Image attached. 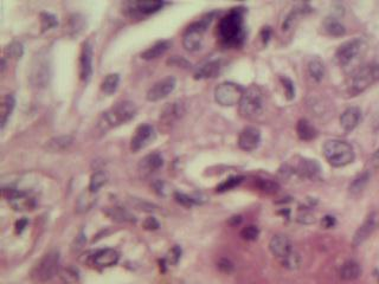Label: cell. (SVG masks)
<instances>
[{
  "label": "cell",
  "instance_id": "cell-33",
  "mask_svg": "<svg viewBox=\"0 0 379 284\" xmlns=\"http://www.w3.org/2000/svg\"><path fill=\"white\" fill-rule=\"evenodd\" d=\"M119 82H120V77L117 73H109V75H107L106 77L103 78V81L101 83L102 91L108 93V95L115 92L117 86H119Z\"/></svg>",
  "mask_w": 379,
  "mask_h": 284
},
{
  "label": "cell",
  "instance_id": "cell-28",
  "mask_svg": "<svg viewBox=\"0 0 379 284\" xmlns=\"http://www.w3.org/2000/svg\"><path fill=\"white\" fill-rule=\"evenodd\" d=\"M164 160L162 155L158 154V153H153L145 156L140 162V168L142 172H154V170L159 169L163 166Z\"/></svg>",
  "mask_w": 379,
  "mask_h": 284
},
{
  "label": "cell",
  "instance_id": "cell-41",
  "mask_svg": "<svg viewBox=\"0 0 379 284\" xmlns=\"http://www.w3.org/2000/svg\"><path fill=\"white\" fill-rule=\"evenodd\" d=\"M258 235H260V230H258V227L255 225H249V226L244 227L242 231H241V236H242V238L246 240H249V242H251V240H256Z\"/></svg>",
  "mask_w": 379,
  "mask_h": 284
},
{
  "label": "cell",
  "instance_id": "cell-37",
  "mask_svg": "<svg viewBox=\"0 0 379 284\" xmlns=\"http://www.w3.org/2000/svg\"><path fill=\"white\" fill-rule=\"evenodd\" d=\"M256 186L258 190L266 193H275L278 190V183L269 179H257Z\"/></svg>",
  "mask_w": 379,
  "mask_h": 284
},
{
  "label": "cell",
  "instance_id": "cell-16",
  "mask_svg": "<svg viewBox=\"0 0 379 284\" xmlns=\"http://www.w3.org/2000/svg\"><path fill=\"white\" fill-rule=\"evenodd\" d=\"M361 119V112L357 107L347 108L340 116V125L345 132H352L359 125Z\"/></svg>",
  "mask_w": 379,
  "mask_h": 284
},
{
  "label": "cell",
  "instance_id": "cell-32",
  "mask_svg": "<svg viewBox=\"0 0 379 284\" xmlns=\"http://www.w3.org/2000/svg\"><path fill=\"white\" fill-rule=\"evenodd\" d=\"M95 193L90 192L89 190L87 192H83L81 196H80L79 200H77V211L79 212H86L88 210L92 209V206L94 205V203L96 202L95 197H94Z\"/></svg>",
  "mask_w": 379,
  "mask_h": 284
},
{
  "label": "cell",
  "instance_id": "cell-42",
  "mask_svg": "<svg viewBox=\"0 0 379 284\" xmlns=\"http://www.w3.org/2000/svg\"><path fill=\"white\" fill-rule=\"evenodd\" d=\"M282 263L286 268L293 270V269L298 268V265H300V263H301V258L296 252L293 251L290 255H288L286 258L282 259Z\"/></svg>",
  "mask_w": 379,
  "mask_h": 284
},
{
  "label": "cell",
  "instance_id": "cell-8",
  "mask_svg": "<svg viewBox=\"0 0 379 284\" xmlns=\"http://www.w3.org/2000/svg\"><path fill=\"white\" fill-rule=\"evenodd\" d=\"M365 46L366 45H365L364 41L359 38L345 42L344 44L339 46L337 52H335V59L341 66H346L363 53Z\"/></svg>",
  "mask_w": 379,
  "mask_h": 284
},
{
  "label": "cell",
  "instance_id": "cell-44",
  "mask_svg": "<svg viewBox=\"0 0 379 284\" xmlns=\"http://www.w3.org/2000/svg\"><path fill=\"white\" fill-rule=\"evenodd\" d=\"M176 200L179 204H182V205L187 206V207L197 203V200L192 199L191 197L186 196V195H183V193H176Z\"/></svg>",
  "mask_w": 379,
  "mask_h": 284
},
{
  "label": "cell",
  "instance_id": "cell-45",
  "mask_svg": "<svg viewBox=\"0 0 379 284\" xmlns=\"http://www.w3.org/2000/svg\"><path fill=\"white\" fill-rule=\"evenodd\" d=\"M132 204H133V206H135L137 210H142V211H146V212L154 211V209H153L154 206L152 205V204L141 202V200H133Z\"/></svg>",
  "mask_w": 379,
  "mask_h": 284
},
{
  "label": "cell",
  "instance_id": "cell-19",
  "mask_svg": "<svg viewBox=\"0 0 379 284\" xmlns=\"http://www.w3.org/2000/svg\"><path fill=\"white\" fill-rule=\"evenodd\" d=\"M119 253L114 249L100 250L94 256V262L99 266H112L119 262Z\"/></svg>",
  "mask_w": 379,
  "mask_h": 284
},
{
  "label": "cell",
  "instance_id": "cell-39",
  "mask_svg": "<svg viewBox=\"0 0 379 284\" xmlns=\"http://www.w3.org/2000/svg\"><path fill=\"white\" fill-rule=\"evenodd\" d=\"M56 25H57V19L55 16H52L51 13H48V12L41 13V26H42L43 31H46V30L51 29Z\"/></svg>",
  "mask_w": 379,
  "mask_h": 284
},
{
  "label": "cell",
  "instance_id": "cell-17",
  "mask_svg": "<svg viewBox=\"0 0 379 284\" xmlns=\"http://www.w3.org/2000/svg\"><path fill=\"white\" fill-rule=\"evenodd\" d=\"M294 170L307 178H314L320 173V165L315 160L300 158L295 162Z\"/></svg>",
  "mask_w": 379,
  "mask_h": 284
},
{
  "label": "cell",
  "instance_id": "cell-29",
  "mask_svg": "<svg viewBox=\"0 0 379 284\" xmlns=\"http://www.w3.org/2000/svg\"><path fill=\"white\" fill-rule=\"evenodd\" d=\"M361 273L360 265L354 260H347L340 269V276L345 280H353L358 278Z\"/></svg>",
  "mask_w": 379,
  "mask_h": 284
},
{
  "label": "cell",
  "instance_id": "cell-40",
  "mask_svg": "<svg viewBox=\"0 0 379 284\" xmlns=\"http://www.w3.org/2000/svg\"><path fill=\"white\" fill-rule=\"evenodd\" d=\"M5 53L11 58H21L23 56V45L18 42H12L8 48L5 49Z\"/></svg>",
  "mask_w": 379,
  "mask_h": 284
},
{
  "label": "cell",
  "instance_id": "cell-2",
  "mask_svg": "<svg viewBox=\"0 0 379 284\" xmlns=\"http://www.w3.org/2000/svg\"><path fill=\"white\" fill-rule=\"evenodd\" d=\"M220 39L228 45H240L244 39L242 12L235 9L224 17L218 25Z\"/></svg>",
  "mask_w": 379,
  "mask_h": 284
},
{
  "label": "cell",
  "instance_id": "cell-10",
  "mask_svg": "<svg viewBox=\"0 0 379 284\" xmlns=\"http://www.w3.org/2000/svg\"><path fill=\"white\" fill-rule=\"evenodd\" d=\"M50 79V63L46 56L38 55L32 63L30 72V82L37 88H42L49 83Z\"/></svg>",
  "mask_w": 379,
  "mask_h": 284
},
{
  "label": "cell",
  "instance_id": "cell-6",
  "mask_svg": "<svg viewBox=\"0 0 379 284\" xmlns=\"http://www.w3.org/2000/svg\"><path fill=\"white\" fill-rule=\"evenodd\" d=\"M59 253L51 251L43 257L32 270V278L37 282H46L58 272Z\"/></svg>",
  "mask_w": 379,
  "mask_h": 284
},
{
  "label": "cell",
  "instance_id": "cell-15",
  "mask_svg": "<svg viewBox=\"0 0 379 284\" xmlns=\"http://www.w3.org/2000/svg\"><path fill=\"white\" fill-rule=\"evenodd\" d=\"M270 251L274 253V256H276L277 258L281 260L286 258L288 255H290L293 252L291 249V242L287 236L284 235H276L273 237V239L270 240L269 244Z\"/></svg>",
  "mask_w": 379,
  "mask_h": 284
},
{
  "label": "cell",
  "instance_id": "cell-53",
  "mask_svg": "<svg viewBox=\"0 0 379 284\" xmlns=\"http://www.w3.org/2000/svg\"><path fill=\"white\" fill-rule=\"evenodd\" d=\"M371 163L374 168H379V148L375 150V152L373 153V155H372Z\"/></svg>",
  "mask_w": 379,
  "mask_h": 284
},
{
  "label": "cell",
  "instance_id": "cell-31",
  "mask_svg": "<svg viewBox=\"0 0 379 284\" xmlns=\"http://www.w3.org/2000/svg\"><path fill=\"white\" fill-rule=\"evenodd\" d=\"M308 70H310L311 77L314 81L320 82L324 78L325 75V65L320 58H313L308 64Z\"/></svg>",
  "mask_w": 379,
  "mask_h": 284
},
{
  "label": "cell",
  "instance_id": "cell-36",
  "mask_svg": "<svg viewBox=\"0 0 379 284\" xmlns=\"http://www.w3.org/2000/svg\"><path fill=\"white\" fill-rule=\"evenodd\" d=\"M368 179H370V174H368L367 172H364V173H361V174H359L357 178L352 181L350 186V191L352 193H354V195L360 193L365 188V186L367 185Z\"/></svg>",
  "mask_w": 379,
  "mask_h": 284
},
{
  "label": "cell",
  "instance_id": "cell-34",
  "mask_svg": "<svg viewBox=\"0 0 379 284\" xmlns=\"http://www.w3.org/2000/svg\"><path fill=\"white\" fill-rule=\"evenodd\" d=\"M106 182H107V174L105 172L99 170V172L94 173V174L92 175V178H90L88 190L90 192L96 193L100 188H101V187L106 185Z\"/></svg>",
  "mask_w": 379,
  "mask_h": 284
},
{
  "label": "cell",
  "instance_id": "cell-38",
  "mask_svg": "<svg viewBox=\"0 0 379 284\" xmlns=\"http://www.w3.org/2000/svg\"><path fill=\"white\" fill-rule=\"evenodd\" d=\"M242 180H243L242 176H231V178L226 179L225 181L222 182L219 186L217 187V191L218 192L229 191V190L234 188V187H236L237 185H240V183L242 182Z\"/></svg>",
  "mask_w": 379,
  "mask_h": 284
},
{
  "label": "cell",
  "instance_id": "cell-1",
  "mask_svg": "<svg viewBox=\"0 0 379 284\" xmlns=\"http://www.w3.org/2000/svg\"><path fill=\"white\" fill-rule=\"evenodd\" d=\"M136 115V107L130 101H122L116 103L112 108L107 110L101 115L97 127L101 132L115 128V127L122 125L132 120Z\"/></svg>",
  "mask_w": 379,
  "mask_h": 284
},
{
  "label": "cell",
  "instance_id": "cell-35",
  "mask_svg": "<svg viewBox=\"0 0 379 284\" xmlns=\"http://www.w3.org/2000/svg\"><path fill=\"white\" fill-rule=\"evenodd\" d=\"M83 26H85V18L81 15L70 16L68 26H66L70 35H77L80 31H82Z\"/></svg>",
  "mask_w": 379,
  "mask_h": 284
},
{
  "label": "cell",
  "instance_id": "cell-48",
  "mask_svg": "<svg viewBox=\"0 0 379 284\" xmlns=\"http://www.w3.org/2000/svg\"><path fill=\"white\" fill-rule=\"evenodd\" d=\"M143 226H145V229H147V230H157L158 227H159V223L157 222L156 218H153V217H149V218H147L145 220V223H143Z\"/></svg>",
  "mask_w": 379,
  "mask_h": 284
},
{
  "label": "cell",
  "instance_id": "cell-21",
  "mask_svg": "<svg viewBox=\"0 0 379 284\" xmlns=\"http://www.w3.org/2000/svg\"><path fill=\"white\" fill-rule=\"evenodd\" d=\"M73 139L72 136L70 135H61V136H56V138L50 139L48 142H46V149L50 150L52 153H57V152H64L69 148L70 146L72 145Z\"/></svg>",
  "mask_w": 379,
  "mask_h": 284
},
{
  "label": "cell",
  "instance_id": "cell-11",
  "mask_svg": "<svg viewBox=\"0 0 379 284\" xmlns=\"http://www.w3.org/2000/svg\"><path fill=\"white\" fill-rule=\"evenodd\" d=\"M176 78L172 77V76H167V77L160 79V81L154 83L150 86L148 91H147L146 98L150 102L160 101V100L167 98L173 91L174 88H176Z\"/></svg>",
  "mask_w": 379,
  "mask_h": 284
},
{
  "label": "cell",
  "instance_id": "cell-4",
  "mask_svg": "<svg viewBox=\"0 0 379 284\" xmlns=\"http://www.w3.org/2000/svg\"><path fill=\"white\" fill-rule=\"evenodd\" d=\"M264 108L263 92L258 86L251 85L244 90L240 102V114L244 119L253 120L260 116Z\"/></svg>",
  "mask_w": 379,
  "mask_h": 284
},
{
  "label": "cell",
  "instance_id": "cell-25",
  "mask_svg": "<svg viewBox=\"0 0 379 284\" xmlns=\"http://www.w3.org/2000/svg\"><path fill=\"white\" fill-rule=\"evenodd\" d=\"M220 71V63L218 61H212L204 64L202 68L198 69V71L194 75V78L197 79H205V78H213L219 73Z\"/></svg>",
  "mask_w": 379,
  "mask_h": 284
},
{
  "label": "cell",
  "instance_id": "cell-22",
  "mask_svg": "<svg viewBox=\"0 0 379 284\" xmlns=\"http://www.w3.org/2000/svg\"><path fill=\"white\" fill-rule=\"evenodd\" d=\"M296 133H297L298 138H300L301 140H304V141H311V140L317 138V135H318L317 129H315L306 119L298 120V122L296 125Z\"/></svg>",
  "mask_w": 379,
  "mask_h": 284
},
{
  "label": "cell",
  "instance_id": "cell-56",
  "mask_svg": "<svg viewBox=\"0 0 379 284\" xmlns=\"http://www.w3.org/2000/svg\"><path fill=\"white\" fill-rule=\"evenodd\" d=\"M241 217H233V219H231V224H234V225H236V224H240L241 223Z\"/></svg>",
  "mask_w": 379,
  "mask_h": 284
},
{
  "label": "cell",
  "instance_id": "cell-50",
  "mask_svg": "<svg viewBox=\"0 0 379 284\" xmlns=\"http://www.w3.org/2000/svg\"><path fill=\"white\" fill-rule=\"evenodd\" d=\"M170 64H176L178 66H183V68H187L189 66V62L185 61V59L182 58V57H173L172 59L169 61Z\"/></svg>",
  "mask_w": 379,
  "mask_h": 284
},
{
  "label": "cell",
  "instance_id": "cell-27",
  "mask_svg": "<svg viewBox=\"0 0 379 284\" xmlns=\"http://www.w3.org/2000/svg\"><path fill=\"white\" fill-rule=\"evenodd\" d=\"M323 30L326 35L332 37H340L345 35V32H346L345 26L341 24L338 19L332 18V17L325 19L323 23Z\"/></svg>",
  "mask_w": 379,
  "mask_h": 284
},
{
  "label": "cell",
  "instance_id": "cell-9",
  "mask_svg": "<svg viewBox=\"0 0 379 284\" xmlns=\"http://www.w3.org/2000/svg\"><path fill=\"white\" fill-rule=\"evenodd\" d=\"M207 21H200L187 28L183 37V45L187 51H197L203 43V35L206 31Z\"/></svg>",
  "mask_w": 379,
  "mask_h": 284
},
{
  "label": "cell",
  "instance_id": "cell-12",
  "mask_svg": "<svg viewBox=\"0 0 379 284\" xmlns=\"http://www.w3.org/2000/svg\"><path fill=\"white\" fill-rule=\"evenodd\" d=\"M156 138V133L152 126L149 125H141L139 126L134 132V135L132 140H130V148L133 152H137V150L145 148L146 146H148L150 142L153 141Z\"/></svg>",
  "mask_w": 379,
  "mask_h": 284
},
{
  "label": "cell",
  "instance_id": "cell-14",
  "mask_svg": "<svg viewBox=\"0 0 379 284\" xmlns=\"http://www.w3.org/2000/svg\"><path fill=\"white\" fill-rule=\"evenodd\" d=\"M260 141L261 132L256 127H246L238 136V146L241 149L247 150V152L256 149L260 145Z\"/></svg>",
  "mask_w": 379,
  "mask_h": 284
},
{
  "label": "cell",
  "instance_id": "cell-20",
  "mask_svg": "<svg viewBox=\"0 0 379 284\" xmlns=\"http://www.w3.org/2000/svg\"><path fill=\"white\" fill-rule=\"evenodd\" d=\"M374 225H375L374 215H370L367 217V219L365 220L363 225L357 230V232H355V235L353 237V240H352V244H353L354 246L360 245L365 239L368 238V236H370L372 231H373Z\"/></svg>",
  "mask_w": 379,
  "mask_h": 284
},
{
  "label": "cell",
  "instance_id": "cell-7",
  "mask_svg": "<svg viewBox=\"0 0 379 284\" xmlns=\"http://www.w3.org/2000/svg\"><path fill=\"white\" fill-rule=\"evenodd\" d=\"M244 90L241 85L233 82L220 83L214 90V100L218 105L224 107H231L240 105Z\"/></svg>",
  "mask_w": 379,
  "mask_h": 284
},
{
  "label": "cell",
  "instance_id": "cell-18",
  "mask_svg": "<svg viewBox=\"0 0 379 284\" xmlns=\"http://www.w3.org/2000/svg\"><path fill=\"white\" fill-rule=\"evenodd\" d=\"M184 114V107L180 102H174L167 105L164 108L162 115H160V121L163 122V125L170 126L172 125L174 121H177L178 119L182 118Z\"/></svg>",
  "mask_w": 379,
  "mask_h": 284
},
{
  "label": "cell",
  "instance_id": "cell-5",
  "mask_svg": "<svg viewBox=\"0 0 379 284\" xmlns=\"http://www.w3.org/2000/svg\"><path fill=\"white\" fill-rule=\"evenodd\" d=\"M377 82H379V63L367 64L359 69L353 75L351 79L350 91L352 95H358Z\"/></svg>",
  "mask_w": 379,
  "mask_h": 284
},
{
  "label": "cell",
  "instance_id": "cell-30",
  "mask_svg": "<svg viewBox=\"0 0 379 284\" xmlns=\"http://www.w3.org/2000/svg\"><path fill=\"white\" fill-rule=\"evenodd\" d=\"M164 6L163 2H137L133 3L134 10H136L137 12L142 13V15H150L159 11Z\"/></svg>",
  "mask_w": 379,
  "mask_h": 284
},
{
  "label": "cell",
  "instance_id": "cell-26",
  "mask_svg": "<svg viewBox=\"0 0 379 284\" xmlns=\"http://www.w3.org/2000/svg\"><path fill=\"white\" fill-rule=\"evenodd\" d=\"M16 106V100L13 98V95L9 93L6 95L2 101V106H0V123H2V128H4L6 122L11 116V114L15 109Z\"/></svg>",
  "mask_w": 379,
  "mask_h": 284
},
{
  "label": "cell",
  "instance_id": "cell-3",
  "mask_svg": "<svg viewBox=\"0 0 379 284\" xmlns=\"http://www.w3.org/2000/svg\"><path fill=\"white\" fill-rule=\"evenodd\" d=\"M324 156L334 167H344L354 160V152L350 143L341 140H328L323 147Z\"/></svg>",
  "mask_w": 379,
  "mask_h": 284
},
{
  "label": "cell",
  "instance_id": "cell-51",
  "mask_svg": "<svg viewBox=\"0 0 379 284\" xmlns=\"http://www.w3.org/2000/svg\"><path fill=\"white\" fill-rule=\"evenodd\" d=\"M321 225H323V227H325V229H330V227H333L335 225L334 217L325 216L323 220H321Z\"/></svg>",
  "mask_w": 379,
  "mask_h": 284
},
{
  "label": "cell",
  "instance_id": "cell-52",
  "mask_svg": "<svg viewBox=\"0 0 379 284\" xmlns=\"http://www.w3.org/2000/svg\"><path fill=\"white\" fill-rule=\"evenodd\" d=\"M165 186H166L165 182L160 181V180H159V181H156L153 183L154 190H156V191L159 193V195H163V196L165 195Z\"/></svg>",
  "mask_w": 379,
  "mask_h": 284
},
{
  "label": "cell",
  "instance_id": "cell-54",
  "mask_svg": "<svg viewBox=\"0 0 379 284\" xmlns=\"http://www.w3.org/2000/svg\"><path fill=\"white\" fill-rule=\"evenodd\" d=\"M261 35H262V39L264 41V43H267L268 41H269V38H270V29L269 28H264L262 30V32H261Z\"/></svg>",
  "mask_w": 379,
  "mask_h": 284
},
{
  "label": "cell",
  "instance_id": "cell-13",
  "mask_svg": "<svg viewBox=\"0 0 379 284\" xmlns=\"http://www.w3.org/2000/svg\"><path fill=\"white\" fill-rule=\"evenodd\" d=\"M93 73V45L89 41L83 43L80 55V77L88 82Z\"/></svg>",
  "mask_w": 379,
  "mask_h": 284
},
{
  "label": "cell",
  "instance_id": "cell-43",
  "mask_svg": "<svg viewBox=\"0 0 379 284\" xmlns=\"http://www.w3.org/2000/svg\"><path fill=\"white\" fill-rule=\"evenodd\" d=\"M281 83H282V86L284 89V93H286L287 100H293L294 95H295V89L293 85V82L290 81L289 78L287 77H281Z\"/></svg>",
  "mask_w": 379,
  "mask_h": 284
},
{
  "label": "cell",
  "instance_id": "cell-23",
  "mask_svg": "<svg viewBox=\"0 0 379 284\" xmlns=\"http://www.w3.org/2000/svg\"><path fill=\"white\" fill-rule=\"evenodd\" d=\"M105 213L109 218L116 222L121 223H134L135 222V217L127 210L122 209V207H108L105 210Z\"/></svg>",
  "mask_w": 379,
  "mask_h": 284
},
{
  "label": "cell",
  "instance_id": "cell-49",
  "mask_svg": "<svg viewBox=\"0 0 379 284\" xmlns=\"http://www.w3.org/2000/svg\"><path fill=\"white\" fill-rule=\"evenodd\" d=\"M298 222H301L304 224H312V223H314V216L308 211L304 212L298 216Z\"/></svg>",
  "mask_w": 379,
  "mask_h": 284
},
{
  "label": "cell",
  "instance_id": "cell-55",
  "mask_svg": "<svg viewBox=\"0 0 379 284\" xmlns=\"http://www.w3.org/2000/svg\"><path fill=\"white\" fill-rule=\"evenodd\" d=\"M25 225H26V220L25 219H22V220H19V222H17V224H16L17 231L22 232V230L24 229Z\"/></svg>",
  "mask_w": 379,
  "mask_h": 284
},
{
  "label": "cell",
  "instance_id": "cell-47",
  "mask_svg": "<svg viewBox=\"0 0 379 284\" xmlns=\"http://www.w3.org/2000/svg\"><path fill=\"white\" fill-rule=\"evenodd\" d=\"M218 268H219L220 271L229 273L234 270V264L231 263L229 259L222 258L219 260V262H218Z\"/></svg>",
  "mask_w": 379,
  "mask_h": 284
},
{
  "label": "cell",
  "instance_id": "cell-46",
  "mask_svg": "<svg viewBox=\"0 0 379 284\" xmlns=\"http://www.w3.org/2000/svg\"><path fill=\"white\" fill-rule=\"evenodd\" d=\"M180 256H182V249L179 246L176 245L174 248L170 251L169 255V260L171 264H177L178 260L180 259Z\"/></svg>",
  "mask_w": 379,
  "mask_h": 284
},
{
  "label": "cell",
  "instance_id": "cell-24",
  "mask_svg": "<svg viewBox=\"0 0 379 284\" xmlns=\"http://www.w3.org/2000/svg\"><path fill=\"white\" fill-rule=\"evenodd\" d=\"M170 48V42L166 41H160L156 43V44L149 46L148 49L145 50L141 53V58L146 59V61H150V59H156L158 57L163 56L167 50Z\"/></svg>",
  "mask_w": 379,
  "mask_h": 284
}]
</instances>
